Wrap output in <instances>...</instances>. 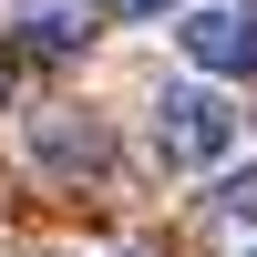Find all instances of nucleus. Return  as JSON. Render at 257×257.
I'll list each match as a JSON object with an SVG mask.
<instances>
[{
  "label": "nucleus",
  "mask_w": 257,
  "mask_h": 257,
  "mask_svg": "<svg viewBox=\"0 0 257 257\" xmlns=\"http://www.w3.org/2000/svg\"><path fill=\"white\" fill-rule=\"evenodd\" d=\"M237 144H247V113H237V93L206 82V72L165 82V93L144 103V155H155L165 175H185V185H196V175H226Z\"/></svg>",
  "instance_id": "f257e3e1"
},
{
  "label": "nucleus",
  "mask_w": 257,
  "mask_h": 257,
  "mask_svg": "<svg viewBox=\"0 0 257 257\" xmlns=\"http://www.w3.org/2000/svg\"><path fill=\"white\" fill-rule=\"evenodd\" d=\"M175 52H185V72L247 93L257 82V0H185L175 11Z\"/></svg>",
  "instance_id": "f03ea898"
},
{
  "label": "nucleus",
  "mask_w": 257,
  "mask_h": 257,
  "mask_svg": "<svg viewBox=\"0 0 257 257\" xmlns=\"http://www.w3.org/2000/svg\"><path fill=\"white\" fill-rule=\"evenodd\" d=\"M196 237H206V257H257V165L216 175V196L196 206Z\"/></svg>",
  "instance_id": "7ed1b4c3"
},
{
  "label": "nucleus",
  "mask_w": 257,
  "mask_h": 257,
  "mask_svg": "<svg viewBox=\"0 0 257 257\" xmlns=\"http://www.w3.org/2000/svg\"><path fill=\"white\" fill-rule=\"evenodd\" d=\"M11 31L31 41V52H52V62H72L82 41H93V0H11Z\"/></svg>",
  "instance_id": "20e7f679"
},
{
  "label": "nucleus",
  "mask_w": 257,
  "mask_h": 257,
  "mask_svg": "<svg viewBox=\"0 0 257 257\" xmlns=\"http://www.w3.org/2000/svg\"><path fill=\"white\" fill-rule=\"evenodd\" d=\"M31 155L41 165H103V123L82 113V123H31Z\"/></svg>",
  "instance_id": "39448f33"
},
{
  "label": "nucleus",
  "mask_w": 257,
  "mask_h": 257,
  "mask_svg": "<svg viewBox=\"0 0 257 257\" xmlns=\"http://www.w3.org/2000/svg\"><path fill=\"white\" fill-rule=\"evenodd\" d=\"M103 21H165V11H185V0H93Z\"/></svg>",
  "instance_id": "423d86ee"
},
{
  "label": "nucleus",
  "mask_w": 257,
  "mask_h": 257,
  "mask_svg": "<svg viewBox=\"0 0 257 257\" xmlns=\"http://www.w3.org/2000/svg\"><path fill=\"white\" fill-rule=\"evenodd\" d=\"M0 103H11V52H0Z\"/></svg>",
  "instance_id": "0eeeda50"
}]
</instances>
